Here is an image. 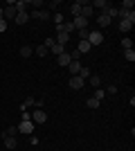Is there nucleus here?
Instances as JSON below:
<instances>
[{
    "mask_svg": "<svg viewBox=\"0 0 135 151\" xmlns=\"http://www.w3.org/2000/svg\"><path fill=\"white\" fill-rule=\"evenodd\" d=\"M133 25H135V23H131V20H119V25H117V27H119V32H122V34H129Z\"/></svg>",
    "mask_w": 135,
    "mask_h": 151,
    "instance_id": "obj_14",
    "label": "nucleus"
},
{
    "mask_svg": "<svg viewBox=\"0 0 135 151\" xmlns=\"http://www.w3.org/2000/svg\"><path fill=\"white\" fill-rule=\"evenodd\" d=\"M14 20H16V25H25L27 20H29V14H27V12H18Z\"/></svg>",
    "mask_w": 135,
    "mask_h": 151,
    "instance_id": "obj_12",
    "label": "nucleus"
},
{
    "mask_svg": "<svg viewBox=\"0 0 135 151\" xmlns=\"http://www.w3.org/2000/svg\"><path fill=\"white\" fill-rule=\"evenodd\" d=\"M88 43H90V45H101V43H104V32H101V29L88 32Z\"/></svg>",
    "mask_w": 135,
    "mask_h": 151,
    "instance_id": "obj_1",
    "label": "nucleus"
},
{
    "mask_svg": "<svg viewBox=\"0 0 135 151\" xmlns=\"http://www.w3.org/2000/svg\"><path fill=\"white\" fill-rule=\"evenodd\" d=\"M110 23H113V20H110L106 14H99V16H97V25H99V27H108Z\"/></svg>",
    "mask_w": 135,
    "mask_h": 151,
    "instance_id": "obj_16",
    "label": "nucleus"
},
{
    "mask_svg": "<svg viewBox=\"0 0 135 151\" xmlns=\"http://www.w3.org/2000/svg\"><path fill=\"white\" fill-rule=\"evenodd\" d=\"M32 106H36V99H34V97H27V99L20 104V111H27V108H32Z\"/></svg>",
    "mask_w": 135,
    "mask_h": 151,
    "instance_id": "obj_20",
    "label": "nucleus"
},
{
    "mask_svg": "<svg viewBox=\"0 0 135 151\" xmlns=\"http://www.w3.org/2000/svg\"><path fill=\"white\" fill-rule=\"evenodd\" d=\"M2 142H5V149H16L18 147V140L14 135H2Z\"/></svg>",
    "mask_w": 135,
    "mask_h": 151,
    "instance_id": "obj_6",
    "label": "nucleus"
},
{
    "mask_svg": "<svg viewBox=\"0 0 135 151\" xmlns=\"http://www.w3.org/2000/svg\"><path fill=\"white\" fill-rule=\"evenodd\" d=\"M5 29H7V20L0 18V32H5Z\"/></svg>",
    "mask_w": 135,
    "mask_h": 151,
    "instance_id": "obj_37",
    "label": "nucleus"
},
{
    "mask_svg": "<svg viewBox=\"0 0 135 151\" xmlns=\"http://www.w3.org/2000/svg\"><path fill=\"white\" fill-rule=\"evenodd\" d=\"M124 59H126V61H135V52L133 50H124Z\"/></svg>",
    "mask_w": 135,
    "mask_h": 151,
    "instance_id": "obj_28",
    "label": "nucleus"
},
{
    "mask_svg": "<svg viewBox=\"0 0 135 151\" xmlns=\"http://www.w3.org/2000/svg\"><path fill=\"white\" fill-rule=\"evenodd\" d=\"M122 47H124V50H133V41H131L129 36H124L122 38Z\"/></svg>",
    "mask_w": 135,
    "mask_h": 151,
    "instance_id": "obj_24",
    "label": "nucleus"
},
{
    "mask_svg": "<svg viewBox=\"0 0 135 151\" xmlns=\"http://www.w3.org/2000/svg\"><path fill=\"white\" fill-rule=\"evenodd\" d=\"M81 7H84V0H81V2H74V5L70 7V12L74 14V18H77V16H81Z\"/></svg>",
    "mask_w": 135,
    "mask_h": 151,
    "instance_id": "obj_22",
    "label": "nucleus"
},
{
    "mask_svg": "<svg viewBox=\"0 0 135 151\" xmlns=\"http://www.w3.org/2000/svg\"><path fill=\"white\" fill-rule=\"evenodd\" d=\"M133 7H135V2H133V0H124L119 9H133Z\"/></svg>",
    "mask_w": 135,
    "mask_h": 151,
    "instance_id": "obj_31",
    "label": "nucleus"
},
{
    "mask_svg": "<svg viewBox=\"0 0 135 151\" xmlns=\"http://www.w3.org/2000/svg\"><path fill=\"white\" fill-rule=\"evenodd\" d=\"M29 145L36 147V145H39V138H36V135H32V138H29Z\"/></svg>",
    "mask_w": 135,
    "mask_h": 151,
    "instance_id": "obj_38",
    "label": "nucleus"
},
{
    "mask_svg": "<svg viewBox=\"0 0 135 151\" xmlns=\"http://www.w3.org/2000/svg\"><path fill=\"white\" fill-rule=\"evenodd\" d=\"M59 45H65L68 41H70V34H65V32H56V38H54Z\"/></svg>",
    "mask_w": 135,
    "mask_h": 151,
    "instance_id": "obj_17",
    "label": "nucleus"
},
{
    "mask_svg": "<svg viewBox=\"0 0 135 151\" xmlns=\"http://www.w3.org/2000/svg\"><path fill=\"white\" fill-rule=\"evenodd\" d=\"M90 75H92V72H90V68H86V65H81V70H79V77H81V79H88Z\"/></svg>",
    "mask_w": 135,
    "mask_h": 151,
    "instance_id": "obj_25",
    "label": "nucleus"
},
{
    "mask_svg": "<svg viewBox=\"0 0 135 151\" xmlns=\"http://www.w3.org/2000/svg\"><path fill=\"white\" fill-rule=\"evenodd\" d=\"M20 113H23V122L32 120V113H29V111H20Z\"/></svg>",
    "mask_w": 135,
    "mask_h": 151,
    "instance_id": "obj_35",
    "label": "nucleus"
},
{
    "mask_svg": "<svg viewBox=\"0 0 135 151\" xmlns=\"http://www.w3.org/2000/svg\"><path fill=\"white\" fill-rule=\"evenodd\" d=\"M92 12H95V9L90 7V2H86V0H84V7H81V16H84V18L88 20L90 16H92Z\"/></svg>",
    "mask_w": 135,
    "mask_h": 151,
    "instance_id": "obj_13",
    "label": "nucleus"
},
{
    "mask_svg": "<svg viewBox=\"0 0 135 151\" xmlns=\"http://www.w3.org/2000/svg\"><path fill=\"white\" fill-rule=\"evenodd\" d=\"M108 5H110V2H106V0H95V2H90V7H92V9H99L101 14L108 9Z\"/></svg>",
    "mask_w": 135,
    "mask_h": 151,
    "instance_id": "obj_9",
    "label": "nucleus"
},
{
    "mask_svg": "<svg viewBox=\"0 0 135 151\" xmlns=\"http://www.w3.org/2000/svg\"><path fill=\"white\" fill-rule=\"evenodd\" d=\"M50 52H52V54H56V57H61V54L65 52V45H59V43H54Z\"/></svg>",
    "mask_w": 135,
    "mask_h": 151,
    "instance_id": "obj_23",
    "label": "nucleus"
},
{
    "mask_svg": "<svg viewBox=\"0 0 135 151\" xmlns=\"http://www.w3.org/2000/svg\"><path fill=\"white\" fill-rule=\"evenodd\" d=\"M2 135H14V138H16V135H18V126H7V131L2 133Z\"/></svg>",
    "mask_w": 135,
    "mask_h": 151,
    "instance_id": "obj_26",
    "label": "nucleus"
},
{
    "mask_svg": "<svg viewBox=\"0 0 135 151\" xmlns=\"http://www.w3.org/2000/svg\"><path fill=\"white\" fill-rule=\"evenodd\" d=\"M86 106H88V108H92V111H97V108L101 106V101H99V99H95V97H88V99H86Z\"/></svg>",
    "mask_w": 135,
    "mask_h": 151,
    "instance_id": "obj_19",
    "label": "nucleus"
},
{
    "mask_svg": "<svg viewBox=\"0 0 135 151\" xmlns=\"http://www.w3.org/2000/svg\"><path fill=\"white\" fill-rule=\"evenodd\" d=\"M29 5L32 7H43V2H41V0H29Z\"/></svg>",
    "mask_w": 135,
    "mask_h": 151,
    "instance_id": "obj_36",
    "label": "nucleus"
},
{
    "mask_svg": "<svg viewBox=\"0 0 135 151\" xmlns=\"http://www.w3.org/2000/svg\"><path fill=\"white\" fill-rule=\"evenodd\" d=\"M90 47H92V45H90L88 41H79V43H77V52H79V54H88Z\"/></svg>",
    "mask_w": 135,
    "mask_h": 151,
    "instance_id": "obj_11",
    "label": "nucleus"
},
{
    "mask_svg": "<svg viewBox=\"0 0 135 151\" xmlns=\"http://www.w3.org/2000/svg\"><path fill=\"white\" fill-rule=\"evenodd\" d=\"M34 52H36L39 57H45V54H47V52H50V50H47V47H43V45H39V47H36V50H34Z\"/></svg>",
    "mask_w": 135,
    "mask_h": 151,
    "instance_id": "obj_32",
    "label": "nucleus"
},
{
    "mask_svg": "<svg viewBox=\"0 0 135 151\" xmlns=\"http://www.w3.org/2000/svg\"><path fill=\"white\" fill-rule=\"evenodd\" d=\"M54 43H56L54 38H45V41H43L41 45H43V47H47V50H52V45H54Z\"/></svg>",
    "mask_w": 135,
    "mask_h": 151,
    "instance_id": "obj_30",
    "label": "nucleus"
},
{
    "mask_svg": "<svg viewBox=\"0 0 135 151\" xmlns=\"http://www.w3.org/2000/svg\"><path fill=\"white\" fill-rule=\"evenodd\" d=\"M34 129H36V124H34L32 120L20 122V124H18V133H34Z\"/></svg>",
    "mask_w": 135,
    "mask_h": 151,
    "instance_id": "obj_5",
    "label": "nucleus"
},
{
    "mask_svg": "<svg viewBox=\"0 0 135 151\" xmlns=\"http://www.w3.org/2000/svg\"><path fill=\"white\" fill-rule=\"evenodd\" d=\"M70 61H72L70 52H63L61 57H56V63H59V65H61V68H68V65H70Z\"/></svg>",
    "mask_w": 135,
    "mask_h": 151,
    "instance_id": "obj_7",
    "label": "nucleus"
},
{
    "mask_svg": "<svg viewBox=\"0 0 135 151\" xmlns=\"http://www.w3.org/2000/svg\"><path fill=\"white\" fill-rule=\"evenodd\" d=\"M0 18H5V12H2V7H0Z\"/></svg>",
    "mask_w": 135,
    "mask_h": 151,
    "instance_id": "obj_39",
    "label": "nucleus"
},
{
    "mask_svg": "<svg viewBox=\"0 0 135 151\" xmlns=\"http://www.w3.org/2000/svg\"><path fill=\"white\" fill-rule=\"evenodd\" d=\"M32 54H34V47H29V45H23V47H20V57L23 59L32 57Z\"/></svg>",
    "mask_w": 135,
    "mask_h": 151,
    "instance_id": "obj_21",
    "label": "nucleus"
},
{
    "mask_svg": "<svg viewBox=\"0 0 135 151\" xmlns=\"http://www.w3.org/2000/svg\"><path fill=\"white\" fill-rule=\"evenodd\" d=\"M32 122H34V124H45V122H47V113H45L43 108L32 111Z\"/></svg>",
    "mask_w": 135,
    "mask_h": 151,
    "instance_id": "obj_2",
    "label": "nucleus"
},
{
    "mask_svg": "<svg viewBox=\"0 0 135 151\" xmlns=\"http://www.w3.org/2000/svg\"><path fill=\"white\" fill-rule=\"evenodd\" d=\"M92 97H95V99H99V101H101L104 97H106V90H104V88H97V90H95V95H92Z\"/></svg>",
    "mask_w": 135,
    "mask_h": 151,
    "instance_id": "obj_27",
    "label": "nucleus"
},
{
    "mask_svg": "<svg viewBox=\"0 0 135 151\" xmlns=\"http://www.w3.org/2000/svg\"><path fill=\"white\" fill-rule=\"evenodd\" d=\"M2 12H5V20H14V18H16V14H18L14 5H7L5 9H2Z\"/></svg>",
    "mask_w": 135,
    "mask_h": 151,
    "instance_id": "obj_8",
    "label": "nucleus"
},
{
    "mask_svg": "<svg viewBox=\"0 0 135 151\" xmlns=\"http://www.w3.org/2000/svg\"><path fill=\"white\" fill-rule=\"evenodd\" d=\"M104 90H106V95H117V86L115 83H110L108 88H104Z\"/></svg>",
    "mask_w": 135,
    "mask_h": 151,
    "instance_id": "obj_33",
    "label": "nucleus"
},
{
    "mask_svg": "<svg viewBox=\"0 0 135 151\" xmlns=\"http://www.w3.org/2000/svg\"><path fill=\"white\" fill-rule=\"evenodd\" d=\"M88 83L92 86V88H101V77H97V75H90V77H88Z\"/></svg>",
    "mask_w": 135,
    "mask_h": 151,
    "instance_id": "obj_18",
    "label": "nucleus"
},
{
    "mask_svg": "<svg viewBox=\"0 0 135 151\" xmlns=\"http://www.w3.org/2000/svg\"><path fill=\"white\" fill-rule=\"evenodd\" d=\"M68 86H70L72 90H81V88L86 86V79H81V77L77 75V77H72L70 81H68Z\"/></svg>",
    "mask_w": 135,
    "mask_h": 151,
    "instance_id": "obj_4",
    "label": "nucleus"
},
{
    "mask_svg": "<svg viewBox=\"0 0 135 151\" xmlns=\"http://www.w3.org/2000/svg\"><path fill=\"white\" fill-rule=\"evenodd\" d=\"M72 25H74V29H88V20H86L84 16H77Z\"/></svg>",
    "mask_w": 135,
    "mask_h": 151,
    "instance_id": "obj_10",
    "label": "nucleus"
},
{
    "mask_svg": "<svg viewBox=\"0 0 135 151\" xmlns=\"http://www.w3.org/2000/svg\"><path fill=\"white\" fill-rule=\"evenodd\" d=\"M68 70H70V75H72V77H77V75H79V70H81V61H70Z\"/></svg>",
    "mask_w": 135,
    "mask_h": 151,
    "instance_id": "obj_15",
    "label": "nucleus"
},
{
    "mask_svg": "<svg viewBox=\"0 0 135 151\" xmlns=\"http://www.w3.org/2000/svg\"><path fill=\"white\" fill-rule=\"evenodd\" d=\"M79 41H88V29H79Z\"/></svg>",
    "mask_w": 135,
    "mask_h": 151,
    "instance_id": "obj_34",
    "label": "nucleus"
},
{
    "mask_svg": "<svg viewBox=\"0 0 135 151\" xmlns=\"http://www.w3.org/2000/svg\"><path fill=\"white\" fill-rule=\"evenodd\" d=\"M29 18H39V20H47L50 18V12L47 9H34V12H27Z\"/></svg>",
    "mask_w": 135,
    "mask_h": 151,
    "instance_id": "obj_3",
    "label": "nucleus"
},
{
    "mask_svg": "<svg viewBox=\"0 0 135 151\" xmlns=\"http://www.w3.org/2000/svg\"><path fill=\"white\" fill-rule=\"evenodd\" d=\"M52 18H54V25H61V23H63V14H61V12H56L54 16H52Z\"/></svg>",
    "mask_w": 135,
    "mask_h": 151,
    "instance_id": "obj_29",
    "label": "nucleus"
}]
</instances>
